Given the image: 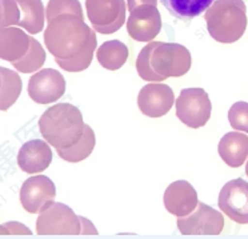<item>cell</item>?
<instances>
[{"instance_id":"cell-1","label":"cell","mask_w":248,"mask_h":239,"mask_svg":"<svg viewBox=\"0 0 248 239\" xmlns=\"http://www.w3.org/2000/svg\"><path fill=\"white\" fill-rule=\"evenodd\" d=\"M44 44L55 62L68 72H80L91 64L97 46L95 30L87 26L84 17L63 12L47 20Z\"/></svg>"},{"instance_id":"cell-2","label":"cell","mask_w":248,"mask_h":239,"mask_svg":"<svg viewBox=\"0 0 248 239\" xmlns=\"http://www.w3.org/2000/svg\"><path fill=\"white\" fill-rule=\"evenodd\" d=\"M192 58L184 46L178 43L151 42L143 47L136 59V70L146 82H162L167 78L186 75Z\"/></svg>"},{"instance_id":"cell-3","label":"cell","mask_w":248,"mask_h":239,"mask_svg":"<svg viewBox=\"0 0 248 239\" xmlns=\"http://www.w3.org/2000/svg\"><path fill=\"white\" fill-rule=\"evenodd\" d=\"M40 134L55 148H68L80 141L86 125L78 107L70 103L55 104L39 119Z\"/></svg>"},{"instance_id":"cell-4","label":"cell","mask_w":248,"mask_h":239,"mask_svg":"<svg viewBox=\"0 0 248 239\" xmlns=\"http://www.w3.org/2000/svg\"><path fill=\"white\" fill-rule=\"evenodd\" d=\"M212 39L224 44L242 38L247 28V7L243 0H215L204 15Z\"/></svg>"},{"instance_id":"cell-5","label":"cell","mask_w":248,"mask_h":239,"mask_svg":"<svg viewBox=\"0 0 248 239\" xmlns=\"http://www.w3.org/2000/svg\"><path fill=\"white\" fill-rule=\"evenodd\" d=\"M83 231L81 217L59 202H49L39 212L36 233L39 235H78Z\"/></svg>"},{"instance_id":"cell-6","label":"cell","mask_w":248,"mask_h":239,"mask_svg":"<svg viewBox=\"0 0 248 239\" xmlns=\"http://www.w3.org/2000/svg\"><path fill=\"white\" fill-rule=\"evenodd\" d=\"M86 10L92 28L103 35L116 32L125 22L124 0H86Z\"/></svg>"},{"instance_id":"cell-7","label":"cell","mask_w":248,"mask_h":239,"mask_svg":"<svg viewBox=\"0 0 248 239\" xmlns=\"http://www.w3.org/2000/svg\"><path fill=\"white\" fill-rule=\"evenodd\" d=\"M212 104L203 88H184L176 100V116L191 128H199L210 120Z\"/></svg>"},{"instance_id":"cell-8","label":"cell","mask_w":248,"mask_h":239,"mask_svg":"<svg viewBox=\"0 0 248 239\" xmlns=\"http://www.w3.org/2000/svg\"><path fill=\"white\" fill-rule=\"evenodd\" d=\"M223 227L221 212L202 202L189 215L178 218V228L183 235H219Z\"/></svg>"},{"instance_id":"cell-9","label":"cell","mask_w":248,"mask_h":239,"mask_svg":"<svg viewBox=\"0 0 248 239\" xmlns=\"http://www.w3.org/2000/svg\"><path fill=\"white\" fill-rule=\"evenodd\" d=\"M65 93V79L58 70L44 68L28 80V95L35 103L49 104Z\"/></svg>"},{"instance_id":"cell-10","label":"cell","mask_w":248,"mask_h":239,"mask_svg":"<svg viewBox=\"0 0 248 239\" xmlns=\"http://www.w3.org/2000/svg\"><path fill=\"white\" fill-rule=\"evenodd\" d=\"M219 207L227 217L239 224L248 223V182L242 178L230 180L219 194Z\"/></svg>"},{"instance_id":"cell-11","label":"cell","mask_w":248,"mask_h":239,"mask_svg":"<svg viewBox=\"0 0 248 239\" xmlns=\"http://www.w3.org/2000/svg\"><path fill=\"white\" fill-rule=\"evenodd\" d=\"M162 30V15L154 4H143L130 12L127 20V31L134 40L150 42Z\"/></svg>"},{"instance_id":"cell-12","label":"cell","mask_w":248,"mask_h":239,"mask_svg":"<svg viewBox=\"0 0 248 239\" xmlns=\"http://www.w3.org/2000/svg\"><path fill=\"white\" fill-rule=\"evenodd\" d=\"M20 202L24 210L38 214L52 202L56 196V189L52 180L46 175H35L28 178L20 189Z\"/></svg>"},{"instance_id":"cell-13","label":"cell","mask_w":248,"mask_h":239,"mask_svg":"<svg viewBox=\"0 0 248 239\" xmlns=\"http://www.w3.org/2000/svg\"><path fill=\"white\" fill-rule=\"evenodd\" d=\"M175 103L172 88L167 84L152 83L141 88L138 95V106L143 114L150 118H160L168 114Z\"/></svg>"},{"instance_id":"cell-14","label":"cell","mask_w":248,"mask_h":239,"mask_svg":"<svg viewBox=\"0 0 248 239\" xmlns=\"http://www.w3.org/2000/svg\"><path fill=\"white\" fill-rule=\"evenodd\" d=\"M198 192L187 180H176L164 192V207L175 217H187L198 207Z\"/></svg>"},{"instance_id":"cell-15","label":"cell","mask_w":248,"mask_h":239,"mask_svg":"<svg viewBox=\"0 0 248 239\" xmlns=\"http://www.w3.org/2000/svg\"><path fill=\"white\" fill-rule=\"evenodd\" d=\"M52 162V151L47 141L33 139L24 143L17 154V164L27 174H39L48 169Z\"/></svg>"},{"instance_id":"cell-16","label":"cell","mask_w":248,"mask_h":239,"mask_svg":"<svg viewBox=\"0 0 248 239\" xmlns=\"http://www.w3.org/2000/svg\"><path fill=\"white\" fill-rule=\"evenodd\" d=\"M31 46V36L17 27H1L0 56L7 62L22 59Z\"/></svg>"},{"instance_id":"cell-17","label":"cell","mask_w":248,"mask_h":239,"mask_svg":"<svg viewBox=\"0 0 248 239\" xmlns=\"http://www.w3.org/2000/svg\"><path fill=\"white\" fill-rule=\"evenodd\" d=\"M217 151L230 167H240L248 158V136L242 132H227L219 142Z\"/></svg>"},{"instance_id":"cell-18","label":"cell","mask_w":248,"mask_h":239,"mask_svg":"<svg viewBox=\"0 0 248 239\" xmlns=\"http://www.w3.org/2000/svg\"><path fill=\"white\" fill-rule=\"evenodd\" d=\"M20 11L19 26L27 30L28 32L39 33L44 27L46 12L42 0H15Z\"/></svg>"},{"instance_id":"cell-19","label":"cell","mask_w":248,"mask_h":239,"mask_svg":"<svg viewBox=\"0 0 248 239\" xmlns=\"http://www.w3.org/2000/svg\"><path fill=\"white\" fill-rule=\"evenodd\" d=\"M96 59L106 70L116 71L128 59V48L119 40H108L97 48Z\"/></svg>"},{"instance_id":"cell-20","label":"cell","mask_w":248,"mask_h":239,"mask_svg":"<svg viewBox=\"0 0 248 239\" xmlns=\"http://www.w3.org/2000/svg\"><path fill=\"white\" fill-rule=\"evenodd\" d=\"M215 0H160L166 10L178 19L188 20L207 11Z\"/></svg>"},{"instance_id":"cell-21","label":"cell","mask_w":248,"mask_h":239,"mask_svg":"<svg viewBox=\"0 0 248 239\" xmlns=\"http://www.w3.org/2000/svg\"><path fill=\"white\" fill-rule=\"evenodd\" d=\"M95 143H96L95 132L90 126L86 125L84 134L80 138V141L76 142L74 146L68 147V148H56V152L65 162L78 163L91 155L95 148Z\"/></svg>"},{"instance_id":"cell-22","label":"cell","mask_w":248,"mask_h":239,"mask_svg":"<svg viewBox=\"0 0 248 239\" xmlns=\"http://www.w3.org/2000/svg\"><path fill=\"white\" fill-rule=\"evenodd\" d=\"M0 100H1V110L6 111L15 103L20 96L23 83L17 72L8 70L6 67L0 68Z\"/></svg>"},{"instance_id":"cell-23","label":"cell","mask_w":248,"mask_h":239,"mask_svg":"<svg viewBox=\"0 0 248 239\" xmlns=\"http://www.w3.org/2000/svg\"><path fill=\"white\" fill-rule=\"evenodd\" d=\"M46 63V51L42 47V44L38 40L31 36V46L28 48L27 54L22 59L12 62V65L19 72L23 74H31L42 68V65Z\"/></svg>"},{"instance_id":"cell-24","label":"cell","mask_w":248,"mask_h":239,"mask_svg":"<svg viewBox=\"0 0 248 239\" xmlns=\"http://www.w3.org/2000/svg\"><path fill=\"white\" fill-rule=\"evenodd\" d=\"M63 12H72L79 16L84 17L83 8L79 0H49L46 10V19L49 20Z\"/></svg>"},{"instance_id":"cell-25","label":"cell","mask_w":248,"mask_h":239,"mask_svg":"<svg viewBox=\"0 0 248 239\" xmlns=\"http://www.w3.org/2000/svg\"><path fill=\"white\" fill-rule=\"evenodd\" d=\"M228 122L233 130L248 132V103L236 102L228 111Z\"/></svg>"},{"instance_id":"cell-26","label":"cell","mask_w":248,"mask_h":239,"mask_svg":"<svg viewBox=\"0 0 248 239\" xmlns=\"http://www.w3.org/2000/svg\"><path fill=\"white\" fill-rule=\"evenodd\" d=\"M20 11L15 0H1V27L19 26Z\"/></svg>"},{"instance_id":"cell-27","label":"cell","mask_w":248,"mask_h":239,"mask_svg":"<svg viewBox=\"0 0 248 239\" xmlns=\"http://www.w3.org/2000/svg\"><path fill=\"white\" fill-rule=\"evenodd\" d=\"M143 4H154L156 6L157 0H127V7H128V11L135 10L136 7L143 6Z\"/></svg>"},{"instance_id":"cell-28","label":"cell","mask_w":248,"mask_h":239,"mask_svg":"<svg viewBox=\"0 0 248 239\" xmlns=\"http://www.w3.org/2000/svg\"><path fill=\"white\" fill-rule=\"evenodd\" d=\"M246 174H247V176H248V162H247V164H246Z\"/></svg>"}]
</instances>
